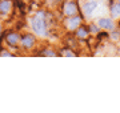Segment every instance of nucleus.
<instances>
[{
	"label": "nucleus",
	"instance_id": "nucleus-1",
	"mask_svg": "<svg viewBox=\"0 0 120 113\" xmlns=\"http://www.w3.org/2000/svg\"><path fill=\"white\" fill-rule=\"evenodd\" d=\"M32 29L36 35L45 36L47 35V24H45V16L43 12H39L32 19Z\"/></svg>",
	"mask_w": 120,
	"mask_h": 113
},
{
	"label": "nucleus",
	"instance_id": "nucleus-2",
	"mask_svg": "<svg viewBox=\"0 0 120 113\" xmlns=\"http://www.w3.org/2000/svg\"><path fill=\"white\" fill-rule=\"evenodd\" d=\"M99 5H98V3L96 1H90V3H87L86 5H84V12H86V15H92L94 13V11L96 8H98Z\"/></svg>",
	"mask_w": 120,
	"mask_h": 113
},
{
	"label": "nucleus",
	"instance_id": "nucleus-3",
	"mask_svg": "<svg viewBox=\"0 0 120 113\" xmlns=\"http://www.w3.org/2000/svg\"><path fill=\"white\" fill-rule=\"evenodd\" d=\"M22 44H23V47L24 48H31L35 44V37L34 36H31V35L24 36L23 40H22Z\"/></svg>",
	"mask_w": 120,
	"mask_h": 113
},
{
	"label": "nucleus",
	"instance_id": "nucleus-4",
	"mask_svg": "<svg viewBox=\"0 0 120 113\" xmlns=\"http://www.w3.org/2000/svg\"><path fill=\"white\" fill-rule=\"evenodd\" d=\"M76 7H75V4H72V3H69V4H67L65 5V8H64V13L67 15V16H73L75 13H76Z\"/></svg>",
	"mask_w": 120,
	"mask_h": 113
},
{
	"label": "nucleus",
	"instance_id": "nucleus-5",
	"mask_svg": "<svg viewBox=\"0 0 120 113\" xmlns=\"http://www.w3.org/2000/svg\"><path fill=\"white\" fill-rule=\"evenodd\" d=\"M99 25L101 28H105V29H111L113 27V23H112L111 19H100L99 20Z\"/></svg>",
	"mask_w": 120,
	"mask_h": 113
},
{
	"label": "nucleus",
	"instance_id": "nucleus-6",
	"mask_svg": "<svg viewBox=\"0 0 120 113\" xmlns=\"http://www.w3.org/2000/svg\"><path fill=\"white\" fill-rule=\"evenodd\" d=\"M79 24H80V18H69L68 20V28L69 29H75V28H77L79 27Z\"/></svg>",
	"mask_w": 120,
	"mask_h": 113
},
{
	"label": "nucleus",
	"instance_id": "nucleus-7",
	"mask_svg": "<svg viewBox=\"0 0 120 113\" xmlns=\"http://www.w3.org/2000/svg\"><path fill=\"white\" fill-rule=\"evenodd\" d=\"M7 41H8L11 45H16V44L19 43V35H17V33H9V35L7 36Z\"/></svg>",
	"mask_w": 120,
	"mask_h": 113
},
{
	"label": "nucleus",
	"instance_id": "nucleus-8",
	"mask_svg": "<svg viewBox=\"0 0 120 113\" xmlns=\"http://www.w3.org/2000/svg\"><path fill=\"white\" fill-rule=\"evenodd\" d=\"M11 9V3L7 1V0H3L1 3H0V12L1 13H7Z\"/></svg>",
	"mask_w": 120,
	"mask_h": 113
},
{
	"label": "nucleus",
	"instance_id": "nucleus-9",
	"mask_svg": "<svg viewBox=\"0 0 120 113\" xmlns=\"http://www.w3.org/2000/svg\"><path fill=\"white\" fill-rule=\"evenodd\" d=\"M111 12L115 18H120V4H113L111 7Z\"/></svg>",
	"mask_w": 120,
	"mask_h": 113
},
{
	"label": "nucleus",
	"instance_id": "nucleus-10",
	"mask_svg": "<svg viewBox=\"0 0 120 113\" xmlns=\"http://www.w3.org/2000/svg\"><path fill=\"white\" fill-rule=\"evenodd\" d=\"M77 35L82 36V37H86V36H87V32H86L84 29H79V31H77Z\"/></svg>",
	"mask_w": 120,
	"mask_h": 113
},
{
	"label": "nucleus",
	"instance_id": "nucleus-11",
	"mask_svg": "<svg viewBox=\"0 0 120 113\" xmlns=\"http://www.w3.org/2000/svg\"><path fill=\"white\" fill-rule=\"evenodd\" d=\"M44 55H45V56H55V53L51 52V51H45V52H44Z\"/></svg>",
	"mask_w": 120,
	"mask_h": 113
},
{
	"label": "nucleus",
	"instance_id": "nucleus-12",
	"mask_svg": "<svg viewBox=\"0 0 120 113\" xmlns=\"http://www.w3.org/2000/svg\"><path fill=\"white\" fill-rule=\"evenodd\" d=\"M64 55H65V56H75V55H73L72 52H69V51H67V52H64Z\"/></svg>",
	"mask_w": 120,
	"mask_h": 113
},
{
	"label": "nucleus",
	"instance_id": "nucleus-13",
	"mask_svg": "<svg viewBox=\"0 0 120 113\" xmlns=\"http://www.w3.org/2000/svg\"><path fill=\"white\" fill-rule=\"evenodd\" d=\"M0 55H1V56H11V53H8V52H1Z\"/></svg>",
	"mask_w": 120,
	"mask_h": 113
}]
</instances>
